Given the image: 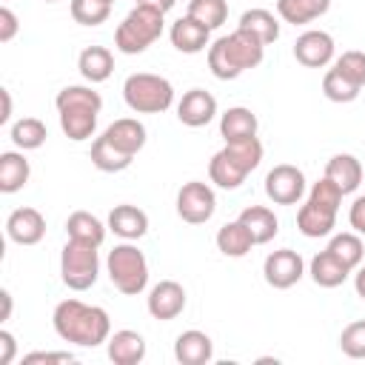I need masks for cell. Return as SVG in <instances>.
<instances>
[{
  "label": "cell",
  "instance_id": "6da1fadb",
  "mask_svg": "<svg viewBox=\"0 0 365 365\" xmlns=\"http://www.w3.org/2000/svg\"><path fill=\"white\" fill-rule=\"evenodd\" d=\"M54 331L63 342L80 348H97L111 336V317L100 305H88L83 299H63L51 314Z\"/></svg>",
  "mask_w": 365,
  "mask_h": 365
},
{
  "label": "cell",
  "instance_id": "7a4b0ae2",
  "mask_svg": "<svg viewBox=\"0 0 365 365\" xmlns=\"http://www.w3.org/2000/svg\"><path fill=\"white\" fill-rule=\"evenodd\" d=\"M265 57V43L254 34L237 29L225 37H217L208 46V68L217 80H237L248 68H257Z\"/></svg>",
  "mask_w": 365,
  "mask_h": 365
},
{
  "label": "cell",
  "instance_id": "3957f363",
  "mask_svg": "<svg viewBox=\"0 0 365 365\" xmlns=\"http://www.w3.org/2000/svg\"><path fill=\"white\" fill-rule=\"evenodd\" d=\"M57 106V117H60V128L68 140L83 143L88 137H94L97 131V117L103 111V97L100 91H94L91 86H66L57 91L54 97Z\"/></svg>",
  "mask_w": 365,
  "mask_h": 365
},
{
  "label": "cell",
  "instance_id": "277c9868",
  "mask_svg": "<svg viewBox=\"0 0 365 365\" xmlns=\"http://www.w3.org/2000/svg\"><path fill=\"white\" fill-rule=\"evenodd\" d=\"M262 163V143L257 137L225 143L208 163V177L214 185L234 191L245 182V177Z\"/></svg>",
  "mask_w": 365,
  "mask_h": 365
},
{
  "label": "cell",
  "instance_id": "5b68a950",
  "mask_svg": "<svg viewBox=\"0 0 365 365\" xmlns=\"http://www.w3.org/2000/svg\"><path fill=\"white\" fill-rule=\"evenodd\" d=\"M165 14L151 6H134L123 23L114 29V48L123 54H143L148 46H154L163 34Z\"/></svg>",
  "mask_w": 365,
  "mask_h": 365
},
{
  "label": "cell",
  "instance_id": "8992f818",
  "mask_svg": "<svg viewBox=\"0 0 365 365\" xmlns=\"http://www.w3.org/2000/svg\"><path fill=\"white\" fill-rule=\"evenodd\" d=\"M106 271H108V279L111 285L125 294V297H137L145 291L148 285V259L145 254L134 245V242H120L108 251L106 257Z\"/></svg>",
  "mask_w": 365,
  "mask_h": 365
},
{
  "label": "cell",
  "instance_id": "52a82bcc",
  "mask_svg": "<svg viewBox=\"0 0 365 365\" xmlns=\"http://www.w3.org/2000/svg\"><path fill=\"white\" fill-rule=\"evenodd\" d=\"M123 100L134 114H163L174 103V86L160 74L137 71L125 77Z\"/></svg>",
  "mask_w": 365,
  "mask_h": 365
},
{
  "label": "cell",
  "instance_id": "ba28073f",
  "mask_svg": "<svg viewBox=\"0 0 365 365\" xmlns=\"http://www.w3.org/2000/svg\"><path fill=\"white\" fill-rule=\"evenodd\" d=\"M100 277V257L97 245L68 240L60 251V279L71 291H88Z\"/></svg>",
  "mask_w": 365,
  "mask_h": 365
},
{
  "label": "cell",
  "instance_id": "9c48e42d",
  "mask_svg": "<svg viewBox=\"0 0 365 365\" xmlns=\"http://www.w3.org/2000/svg\"><path fill=\"white\" fill-rule=\"evenodd\" d=\"M217 211V197L208 182L191 180L177 191V217L188 225H202L214 217Z\"/></svg>",
  "mask_w": 365,
  "mask_h": 365
},
{
  "label": "cell",
  "instance_id": "30bf717a",
  "mask_svg": "<svg viewBox=\"0 0 365 365\" xmlns=\"http://www.w3.org/2000/svg\"><path fill=\"white\" fill-rule=\"evenodd\" d=\"M305 194V174L291 165V163H279L265 174V197L274 205H297Z\"/></svg>",
  "mask_w": 365,
  "mask_h": 365
},
{
  "label": "cell",
  "instance_id": "8fae6325",
  "mask_svg": "<svg viewBox=\"0 0 365 365\" xmlns=\"http://www.w3.org/2000/svg\"><path fill=\"white\" fill-rule=\"evenodd\" d=\"M305 274V262L302 257L294 251V248H279V251H271L262 262V277L271 288L277 291H285L291 285H297Z\"/></svg>",
  "mask_w": 365,
  "mask_h": 365
},
{
  "label": "cell",
  "instance_id": "7c38bea8",
  "mask_svg": "<svg viewBox=\"0 0 365 365\" xmlns=\"http://www.w3.org/2000/svg\"><path fill=\"white\" fill-rule=\"evenodd\" d=\"M334 51H336L334 37L322 29H308L294 43V57L305 68H325L334 60Z\"/></svg>",
  "mask_w": 365,
  "mask_h": 365
},
{
  "label": "cell",
  "instance_id": "4fadbf2b",
  "mask_svg": "<svg viewBox=\"0 0 365 365\" xmlns=\"http://www.w3.org/2000/svg\"><path fill=\"white\" fill-rule=\"evenodd\" d=\"M185 288L177 282V279H160L151 291H148V314L160 322H168V319H177L182 311H185Z\"/></svg>",
  "mask_w": 365,
  "mask_h": 365
},
{
  "label": "cell",
  "instance_id": "5bb4252c",
  "mask_svg": "<svg viewBox=\"0 0 365 365\" xmlns=\"http://www.w3.org/2000/svg\"><path fill=\"white\" fill-rule=\"evenodd\" d=\"M6 237L11 242H17V245H37L46 237V217H43V211H37L31 205L14 208L6 217Z\"/></svg>",
  "mask_w": 365,
  "mask_h": 365
},
{
  "label": "cell",
  "instance_id": "9a60e30c",
  "mask_svg": "<svg viewBox=\"0 0 365 365\" xmlns=\"http://www.w3.org/2000/svg\"><path fill=\"white\" fill-rule=\"evenodd\" d=\"M217 117V100L205 88H188L177 103V120L188 128H202Z\"/></svg>",
  "mask_w": 365,
  "mask_h": 365
},
{
  "label": "cell",
  "instance_id": "2e32d148",
  "mask_svg": "<svg viewBox=\"0 0 365 365\" xmlns=\"http://www.w3.org/2000/svg\"><path fill=\"white\" fill-rule=\"evenodd\" d=\"M168 37H171V46L182 54H200L211 46V29L197 23L194 17H180L177 23H171L168 29Z\"/></svg>",
  "mask_w": 365,
  "mask_h": 365
},
{
  "label": "cell",
  "instance_id": "e0dca14e",
  "mask_svg": "<svg viewBox=\"0 0 365 365\" xmlns=\"http://www.w3.org/2000/svg\"><path fill=\"white\" fill-rule=\"evenodd\" d=\"M103 137H106L114 148H120L123 154L137 157V154L143 151V145H145V125H143L137 117H120V120H114V123L103 131Z\"/></svg>",
  "mask_w": 365,
  "mask_h": 365
},
{
  "label": "cell",
  "instance_id": "ac0fdd59",
  "mask_svg": "<svg viewBox=\"0 0 365 365\" xmlns=\"http://www.w3.org/2000/svg\"><path fill=\"white\" fill-rule=\"evenodd\" d=\"M336 208H328V205H317L311 200H305L297 211V228L302 237H311V240H319V237H328L336 225Z\"/></svg>",
  "mask_w": 365,
  "mask_h": 365
},
{
  "label": "cell",
  "instance_id": "d6986e66",
  "mask_svg": "<svg viewBox=\"0 0 365 365\" xmlns=\"http://www.w3.org/2000/svg\"><path fill=\"white\" fill-rule=\"evenodd\" d=\"M214 356V342L205 331H182L177 339H174V359L180 365H205L211 362Z\"/></svg>",
  "mask_w": 365,
  "mask_h": 365
},
{
  "label": "cell",
  "instance_id": "ffe728a7",
  "mask_svg": "<svg viewBox=\"0 0 365 365\" xmlns=\"http://www.w3.org/2000/svg\"><path fill=\"white\" fill-rule=\"evenodd\" d=\"M108 231H114L120 240H128V242L140 240L148 234V214L137 205H128V202L114 205L108 211Z\"/></svg>",
  "mask_w": 365,
  "mask_h": 365
},
{
  "label": "cell",
  "instance_id": "44dd1931",
  "mask_svg": "<svg viewBox=\"0 0 365 365\" xmlns=\"http://www.w3.org/2000/svg\"><path fill=\"white\" fill-rule=\"evenodd\" d=\"M106 345H108V359L114 365H140L145 359V339L131 328L114 331Z\"/></svg>",
  "mask_w": 365,
  "mask_h": 365
},
{
  "label": "cell",
  "instance_id": "7402d4cb",
  "mask_svg": "<svg viewBox=\"0 0 365 365\" xmlns=\"http://www.w3.org/2000/svg\"><path fill=\"white\" fill-rule=\"evenodd\" d=\"M308 274H311V279H314L319 288H336V285H342L354 271L325 248V251H319V254L311 257Z\"/></svg>",
  "mask_w": 365,
  "mask_h": 365
},
{
  "label": "cell",
  "instance_id": "603a6c76",
  "mask_svg": "<svg viewBox=\"0 0 365 365\" xmlns=\"http://www.w3.org/2000/svg\"><path fill=\"white\" fill-rule=\"evenodd\" d=\"M257 128H259V120L245 106H234V108H228V111L220 114V134H222L225 143L257 137Z\"/></svg>",
  "mask_w": 365,
  "mask_h": 365
},
{
  "label": "cell",
  "instance_id": "cb8c5ba5",
  "mask_svg": "<svg viewBox=\"0 0 365 365\" xmlns=\"http://www.w3.org/2000/svg\"><path fill=\"white\" fill-rule=\"evenodd\" d=\"M362 163L354 154H334L325 165V177L342 191V194H354L362 182Z\"/></svg>",
  "mask_w": 365,
  "mask_h": 365
},
{
  "label": "cell",
  "instance_id": "d4e9b609",
  "mask_svg": "<svg viewBox=\"0 0 365 365\" xmlns=\"http://www.w3.org/2000/svg\"><path fill=\"white\" fill-rule=\"evenodd\" d=\"M237 220L248 228V234L254 237V245L271 242L277 237V231H279V220L268 205H248V208L240 211Z\"/></svg>",
  "mask_w": 365,
  "mask_h": 365
},
{
  "label": "cell",
  "instance_id": "484cf974",
  "mask_svg": "<svg viewBox=\"0 0 365 365\" xmlns=\"http://www.w3.org/2000/svg\"><path fill=\"white\" fill-rule=\"evenodd\" d=\"M77 68L83 74V80L94 83H106L114 71V54L106 46H86L77 57Z\"/></svg>",
  "mask_w": 365,
  "mask_h": 365
},
{
  "label": "cell",
  "instance_id": "4316f807",
  "mask_svg": "<svg viewBox=\"0 0 365 365\" xmlns=\"http://www.w3.org/2000/svg\"><path fill=\"white\" fill-rule=\"evenodd\" d=\"M31 177V165L23 157V151H3L0 154V191L14 194L20 191Z\"/></svg>",
  "mask_w": 365,
  "mask_h": 365
},
{
  "label": "cell",
  "instance_id": "83f0119b",
  "mask_svg": "<svg viewBox=\"0 0 365 365\" xmlns=\"http://www.w3.org/2000/svg\"><path fill=\"white\" fill-rule=\"evenodd\" d=\"M237 29L254 34V37H257L259 43H265V46L279 37V20H277L274 11H268V9H248V11H242Z\"/></svg>",
  "mask_w": 365,
  "mask_h": 365
},
{
  "label": "cell",
  "instance_id": "f1b7e54d",
  "mask_svg": "<svg viewBox=\"0 0 365 365\" xmlns=\"http://www.w3.org/2000/svg\"><path fill=\"white\" fill-rule=\"evenodd\" d=\"M331 9V0H277V14L291 26H305L322 17Z\"/></svg>",
  "mask_w": 365,
  "mask_h": 365
},
{
  "label": "cell",
  "instance_id": "f546056e",
  "mask_svg": "<svg viewBox=\"0 0 365 365\" xmlns=\"http://www.w3.org/2000/svg\"><path fill=\"white\" fill-rule=\"evenodd\" d=\"M106 225L91 214V211H74V214H68V220H66V234H68V240H80V242H91V245H103V240H106Z\"/></svg>",
  "mask_w": 365,
  "mask_h": 365
},
{
  "label": "cell",
  "instance_id": "4dcf8cb0",
  "mask_svg": "<svg viewBox=\"0 0 365 365\" xmlns=\"http://www.w3.org/2000/svg\"><path fill=\"white\" fill-rule=\"evenodd\" d=\"M217 248H220V254L237 259V257H245L254 248V237L248 234V228L240 220H234V222H225L217 231Z\"/></svg>",
  "mask_w": 365,
  "mask_h": 365
},
{
  "label": "cell",
  "instance_id": "1f68e13d",
  "mask_svg": "<svg viewBox=\"0 0 365 365\" xmlns=\"http://www.w3.org/2000/svg\"><path fill=\"white\" fill-rule=\"evenodd\" d=\"M91 165L97 168V171H106V174H117V171H125L128 165H131V160L134 157H128V154H123L120 148H114L103 134L91 143Z\"/></svg>",
  "mask_w": 365,
  "mask_h": 365
},
{
  "label": "cell",
  "instance_id": "d6a6232c",
  "mask_svg": "<svg viewBox=\"0 0 365 365\" xmlns=\"http://www.w3.org/2000/svg\"><path fill=\"white\" fill-rule=\"evenodd\" d=\"M9 137H11V143H14L20 151H34V148H40V145L46 143L48 131H46V123H43V120H37V117H23V120L11 123Z\"/></svg>",
  "mask_w": 365,
  "mask_h": 365
},
{
  "label": "cell",
  "instance_id": "836d02e7",
  "mask_svg": "<svg viewBox=\"0 0 365 365\" xmlns=\"http://www.w3.org/2000/svg\"><path fill=\"white\" fill-rule=\"evenodd\" d=\"M328 251L342 259L351 271H356L365 259V245H362V237L356 231H342V234H334L331 242H328Z\"/></svg>",
  "mask_w": 365,
  "mask_h": 365
},
{
  "label": "cell",
  "instance_id": "e575fe53",
  "mask_svg": "<svg viewBox=\"0 0 365 365\" xmlns=\"http://www.w3.org/2000/svg\"><path fill=\"white\" fill-rule=\"evenodd\" d=\"M188 17H194L197 23L214 31L228 20V3L225 0H188Z\"/></svg>",
  "mask_w": 365,
  "mask_h": 365
},
{
  "label": "cell",
  "instance_id": "d590c367",
  "mask_svg": "<svg viewBox=\"0 0 365 365\" xmlns=\"http://www.w3.org/2000/svg\"><path fill=\"white\" fill-rule=\"evenodd\" d=\"M359 86H354L348 77H342L336 68H328L325 77H322V94L331 100V103H354L359 97Z\"/></svg>",
  "mask_w": 365,
  "mask_h": 365
},
{
  "label": "cell",
  "instance_id": "8d00e7d4",
  "mask_svg": "<svg viewBox=\"0 0 365 365\" xmlns=\"http://www.w3.org/2000/svg\"><path fill=\"white\" fill-rule=\"evenodd\" d=\"M71 17L80 26H100L108 20L111 14V3L108 0H71Z\"/></svg>",
  "mask_w": 365,
  "mask_h": 365
},
{
  "label": "cell",
  "instance_id": "74e56055",
  "mask_svg": "<svg viewBox=\"0 0 365 365\" xmlns=\"http://www.w3.org/2000/svg\"><path fill=\"white\" fill-rule=\"evenodd\" d=\"M339 348L351 359H365V319H354L339 334Z\"/></svg>",
  "mask_w": 365,
  "mask_h": 365
},
{
  "label": "cell",
  "instance_id": "f35d334b",
  "mask_svg": "<svg viewBox=\"0 0 365 365\" xmlns=\"http://www.w3.org/2000/svg\"><path fill=\"white\" fill-rule=\"evenodd\" d=\"M334 68L342 74V77H348L354 86H365V51H356V48H351V51H342L336 60H334Z\"/></svg>",
  "mask_w": 365,
  "mask_h": 365
},
{
  "label": "cell",
  "instance_id": "ab89813d",
  "mask_svg": "<svg viewBox=\"0 0 365 365\" xmlns=\"http://www.w3.org/2000/svg\"><path fill=\"white\" fill-rule=\"evenodd\" d=\"M342 191L328 180V177H322V180H317L314 185H311V191H308V200L311 202H317V205H328V208H336L339 211V205H342Z\"/></svg>",
  "mask_w": 365,
  "mask_h": 365
},
{
  "label": "cell",
  "instance_id": "60d3db41",
  "mask_svg": "<svg viewBox=\"0 0 365 365\" xmlns=\"http://www.w3.org/2000/svg\"><path fill=\"white\" fill-rule=\"evenodd\" d=\"M34 362H74L71 351H31L23 356V365H34Z\"/></svg>",
  "mask_w": 365,
  "mask_h": 365
},
{
  "label": "cell",
  "instance_id": "b9f144b4",
  "mask_svg": "<svg viewBox=\"0 0 365 365\" xmlns=\"http://www.w3.org/2000/svg\"><path fill=\"white\" fill-rule=\"evenodd\" d=\"M20 23H17V14L9 9V6H0V43H9L14 40Z\"/></svg>",
  "mask_w": 365,
  "mask_h": 365
},
{
  "label": "cell",
  "instance_id": "7bdbcfd3",
  "mask_svg": "<svg viewBox=\"0 0 365 365\" xmlns=\"http://www.w3.org/2000/svg\"><path fill=\"white\" fill-rule=\"evenodd\" d=\"M348 222H351V228H354L359 237H365V194H359V197L351 202V208H348Z\"/></svg>",
  "mask_w": 365,
  "mask_h": 365
},
{
  "label": "cell",
  "instance_id": "ee69618b",
  "mask_svg": "<svg viewBox=\"0 0 365 365\" xmlns=\"http://www.w3.org/2000/svg\"><path fill=\"white\" fill-rule=\"evenodd\" d=\"M14 354H17V342H14V334L3 328V331H0V365H11Z\"/></svg>",
  "mask_w": 365,
  "mask_h": 365
},
{
  "label": "cell",
  "instance_id": "f6af8a7d",
  "mask_svg": "<svg viewBox=\"0 0 365 365\" xmlns=\"http://www.w3.org/2000/svg\"><path fill=\"white\" fill-rule=\"evenodd\" d=\"M354 291H356V297L359 299H365V262L356 268V274H354Z\"/></svg>",
  "mask_w": 365,
  "mask_h": 365
},
{
  "label": "cell",
  "instance_id": "bcb514c9",
  "mask_svg": "<svg viewBox=\"0 0 365 365\" xmlns=\"http://www.w3.org/2000/svg\"><path fill=\"white\" fill-rule=\"evenodd\" d=\"M137 3H140V6H151V9H157V11H163V14H165V11H171V9H174V3H177V0H137Z\"/></svg>",
  "mask_w": 365,
  "mask_h": 365
},
{
  "label": "cell",
  "instance_id": "7dc6e473",
  "mask_svg": "<svg viewBox=\"0 0 365 365\" xmlns=\"http://www.w3.org/2000/svg\"><path fill=\"white\" fill-rule=\"evenodd\" d=\"M0 97H3V114H0V123L6 125L9 117H11V94H9V88H0Z\"/></svg>",
  "mask_w": 365,
  "mask_h": 365
},
{
  "label": "cell",
  "instance_id": "c3c4849f",
  "mask_svg": "<svg viewBox=\"0 0 365 365\" xmlns=\"http://www.w3.org/2000/svg\"><path fill=\"white\" fill-rule=\"evenodd\" d=\"M0 299H3V314H0V322H6V319L11 317V294L3 288V291H0Z\"/></svg>",
  "mask_w": 365,
  "mask_h": 365
},
{
  "label": "cell",
  "instance_id": "681fc988",
  "mask_svg": "<svg viewBox=\"0 0 365 365\" xmlns=\"http://www.w3.org/2000/svg\"><path fill=\"white\" fill-rule=\"evenodd\" d=\"M43 3H57V0H43Z\"/></svg>",
  "mask_w": 365,
  "mask_h": 365
},
{
  "label": "cell",
  "instance_id": "f907efd6",
  "mask_svg": "<svg viewBox=\"0 0 365 365\" xmlns=\"http://www.w3.org/2000/svg\"><path fill=\"white\" fill-rule=\"evenodd\" d=\"M108 3H114V0H108Z\"/></svg>",
  "mask_w": 365,
  "mask_h": 365
}]
</instances>
